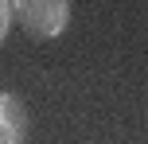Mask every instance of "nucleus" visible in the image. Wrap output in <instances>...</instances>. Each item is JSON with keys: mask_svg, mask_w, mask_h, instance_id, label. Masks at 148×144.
I'll list each match as a JSON object with an SVG mask.
<instances>
[{"mask_svg": "<svg viewBox=\"0 0 148 144\" xmlns=\"http://www.w3.org/2000/svg\"><path fill=\"white\" fill-rule=\"evenodd\" d=\"M8 27H12V0H0V43L8 39Z\"/></svg>", "mask_w": 148, "mask_h": 144, "instance_id": "nucleus-3", "label": "nucleus"}, {"mask_svg": "<svg viewBox=\"0 0 148 144\" xmlns=\"http://www.w3.org/2000/svg\"><path fill=\"white\" fill-rule=\"evenodd\" d=\"M27 140V109L16 93L0 90V144H23Z\"/></svg>", "mask_w": 148, "mask_h": 144, "instance_id": "nucleus-2", "label": "nucleus"}, {"mask_svg": "<svg viewBox=\"0 0 148 144\" xmlns=\"http://www.w3.org/2000/svg\"><path fill=\"white\" fill-rule=\"evenodd\" d=\"M12 20L31 39H55L70 23V0H12Z\"/></svg>", "mask_w": 148, "mask_h": 144, "instance_id": "nucleus-1", "label": "nucleus"}]
</instances>
